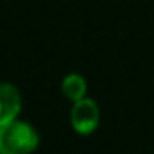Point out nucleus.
Instances as JSON below:
<instances>
[{
  "label": "nucleus",
  "mask_w": 154,
  "mask_h": 154,
  "mask_svg": "<svg viewBox=\"0 0 154 154\" xmlns=\"http://www.w3.org/2000/svg\"><path fill=\"white\" fill-rule=\"evenodd\" d=\"M71 123L78 134H91L100 123L98 105L89 98L74 102V107L71 111Z\"/></svg>",
  "instance_id": "2"
},
{
  "label": "nucleus",
  "mask_w": 154,
  "mask_h": 154,
  "mask_svg": "<svg viewBox=\"0 0 154 154\" xmlns=\"http://www.w3.org/2000/svg\"><path fill=\"white\" fill-rule=\"evenodd\" d=\"M20 109H22V100L18 91L9 84L0 82V125H6L17 120Z\"/></svg>",
  "instance_id": "3"
},
{
  "label": "nucleus",
  "mask_w": 154,
  "mask_h": 154,
  "mask_svg": "<svg viewBox=\"0 0 154 154\" xmlns=\"http://www.w3.org/2000/svg\"><path fill=\"white\" fill-rule=\"evenodd\" d=\"M36 145L38 134L29 123L13 120L0 125V154H31Z\"/></svg>",
  "instance_id": "1"
},
{
  "label": "nucleus",
  "mask_w": 154,
  "mask_h": 154,
  "mask_svg": "<svg viewBox=\"0 0 154 154\" xmlns=\"http://www.w3.org/2000/svg\"><path fill=\"white\" fill-rule=\"evenodd\" d=\"M85 91H87V84L80 74H69L62 82V93L72 102L85 98Z\"/></svg>",
  "instance_id": "4"
}]
</instances>
